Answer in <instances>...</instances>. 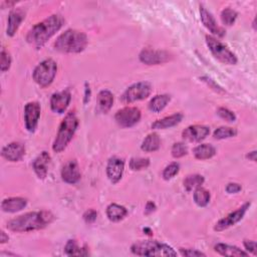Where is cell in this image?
Returning a JSON list of instances; mask_svg holds the SVG:
<instances>
[{
    "mask_svg": "<svg viewBox=\"0 0 257 257\" xmlns=\"http://www.w3.org/2000/svg\"><path fill=\"white\" fill-rule=\"evenodd\" d=\"M87 42V36L83 31L67 29L56 38L54 47L63 53H79L85 49Z\"/></svg>",
    "mask_w": 257,
    "mask_h": 257,
    "instance_id": "obj_3",
    "label": "cell"
},
{
    "mask_svg": "<svg viewBox=\"0 0 257 257\" xmlns=\"http://www.w3.org/2000/svg\"><path fill=\"white\" fill-rule=\"evenodd\" d=\"M113 103V94L107 89H102L97 94V110L106 113Z\"/></svg>",
    "mask_w": 257,
    "mask_h": 257,
    "instance_id": "obj_24",
    "label": "cell"
},
{
    "mask_svg": "<svg viewBox=\"0 0 257 257\" xmlns=\"http://www.w3.org/2000/svg\"><path fill=\"white\" fill-rule=\"evenodd\" d=\"M251 203L250 202H246L244 203L241 207H239L238 209H236L235 211L229 213L226 217L220 219L214 226V230L217 231V232H221V231H224L232 226H234L235 224H237L238 222H240L245 213L247 212V210L249 209Z\"/></svg>",
    "mask_w": 257,
    "mask_h": 257,
    "instance_id": "obj_10",
    "label": "cell"
},
{
    "mask_svg": "<svg viewBox=\"0 0 257 257\" xmlns=\"http://www.w3.org/2000/svg\"><path fill=\"white\" fill-rule=\"evenodd\" d=\"M77 126L78 118L74 111L67 112L61 123L59 124L56 137L52 144V150L55 153H61L66 149V147L72 140Z\"/></svg>",
    "mask_w": 257,
    "mask_h": 257,
    "instance_id": "obj_4",
    "label": "cell"
},
{
    "mask_svg": "<svg viewBox=\"0 0 257 257\" xmlns=\"http://www.w3.org/2000/svg\"><path fill=\"white\" fill-rule=\"evenodd\" d=\"M56 72H57L56 62L53 59L48 58V59L41 61L34 68L32 77H33V80L39 86L47 87L53 82V80L56 76Z\"/></svg>",
    "mask_w": 257,
    "mask_h": 257,
    "instance_id": "obj_6",
    "label": "cell"
},
{
    "mask_svg": "<svg viewBox=\"0 0 257 257\" xmlns=\"http://www.w3.org/2000/svg\"><path fill=\"white\" fill-rule=\"evenodd\" d=\"M53 220L54 216L49 211L28 212L9 220L6 224V228L18 233L30 232L45 228L47 225L52 223Z\"/></svg>",
    "mask_w": 257,
    "mask_h": 257,
    "instance_id": "obj_2",
    "label": "cell"
},
{
    "mask_svg": "<svg viewBox=\"0 0 257 257\" xmlns=\"http://www.w3.org/2000/svg\"><path fill=\"white\" fill-rule=\"evenodd\" d=\"M2 157L9 162H18L25 155V147L19 142H13L6 145L1 151Z\"/></svg>",
    "mask_w": 257,
    "mask_h": 257,
    "instance_id": "obj_18",
    "label": "cell"
},
{
    "mask_svg": "<svg viewBox=\"0 0 257 257\" xmlns=\"http://www.w3.org/2000/svg\"><path fill=\"white\" fill-rule=\"evenodd\" d=\"M180 252L183 256L187 257H197V256H206L205 253L197 250V249H180Z\"/></svg>",
    "mask_w": 257,
    "mask_h": 257,
    "instance_id": "obj_40",
    "label": "cell"
},
{
    "mask_svg": "<svg viewBox=\"0 0 257 257\" xmlns=\"http://www.w3.org/2000/svg\"><path fill=\"white\" fill-rule=\"evenodd\" d=\"M127 215V210L125 207L111 203L106 207V216L111 222H119Z\"/></svg>",
    "mask_w": 257,
    "mask_h": 257,
    "instance_id": "obj_25",
    "label": "cell"
},
{
    "mask_svg": "<svg viewBox=\"0 0 257 257\" xmlns=\"http://www.w3.org/2000/svg\"><path fill=\"white\" fill-rule=\"evenodd\" d=\"M171 153H172L173 158H175V159L182 158L188 154V147L182 142L175 143L172 147Z\"/></svg>",
    "mask_w": 257,
    "mask_h": 257,
    "instance_id": "obj_36",
    "label": "cell"
},
{
    "mask_svg": "<svg viewBox=\"0 0 257 257\" xmlns=\"http://www.w3.org/2000/svg\"><path fill=\"white\" fill-rule=\"evenodd\" d=\"M237 130L235 127L230 126H219L214 131L213 137L216 140H225L229 138H233L237 135Z\"/></svg>",
    "mask_w": 257,
    "mask_h": 257,
    "instance_id": "obj_32",
    "label": "cell"
},
{
    "mask_svg": "<svg viewBox=\"0 0 257 257\" xmlns=\"http://www.w3.org/2000/svg\"><path fill=\"white\" fill-rule=\"evenodd\" d=\"M216 149L211 144H201L193 150V154L198 160H209L216 155Z\"/></svg>",
    "mask_w": 257,
    "mask_h": 257,
    "instance_id": "obj_27",
    "label": "cell"
},
{
    "mask_svg": "<svg viewBox=\"0 0 257 257\" xmlns=\"http://www.w3.org/2000/svg\"><path fill=\"white\" fill-rule=\"evenodd\" d=\"M203 81H205L211 88H213L215 91H217V92H222V91H224L223 89H222V87L221 86H219L213 79H211L210 77H208V76H203L202 78H201Z\"/></svg>",
    "mask_w": 257,
    "mask_h": 257,
    "instance_id": "obj_42",
    "label": "cell"
},
{
    "mask_svg": "<svg viewBox=\"0 0 257 257\" xmlns=\"http://www.w3.org/2000/svg\"><path fill=\"white\" fill-rule=\"evenodd\" d=\"M179 171H180V165L176 162L171 163L164 169V171L162 173V177L164 180L169 181V180L173 179L176 175H178Z\"/></svg>",
    "mask_w": 257,
    "mask_h": 257,
    "instance_id": "obj_35",
    "label": "cell"
},
{
    "mask_svg": "<svg viewBox=\"0 0 257 257\" xmlns=\"http://www.w3.org/2000/svg\"><path fill=\"white\" fill-rule=\"evenodd\" d=\"M40 104L37 101L27 102L24 106V121L25 127L28 132L33 133L38 123V119L40 116Z\"/></svg>",
    "mask_w": 257,
    "mask_h": 257,
    "instance_id": "obj_12",
    "label": "cell"
},
{
    "mask_svg": "<svg viewBox=\"0 0 257 257\" xmlns=\"http://www.w3.org/2000/svg\"><path fill=\"white\" fill-rule=\"evenodd\" d=\"M193 199H194V202L196 203L197 206L206 207L210 202L211 194L206 189H204L202 187H199V188L195 189Z\"/></svg>",
    "mask_w": 257,
    "mask_h": 257,
    "instance_id": "obj_31",
    "label": "cell"
},
{
    "mask_svg": "<svg viewBox=\"0 0 257 257\" xmlns=\"http://www.w3.org/2000/svg\"><path fill=\"white\" fill-rule=\"evenodd\" d=\"M140 61L147 65H157L168 62L172 59V54L165 50L155 49H143L139 54Z\"/></svg>",
    "mask_w": 257,
    "mask_h": 257,
    "instance_id": "obj_11",
    "label": "cell"
},
{
    "mask_svg": "<svg viewBox=\"0 0 257 257\" xmlns=\"http://www.w3.org/2000/svg\"><path fill=\"white\" fill-rule=\"evenodd\" d=\"M206 44L213 56L220 62L229 65H235L238 61L237 56L220 40L212 35H206Z\"/></svg>",
    "mask_w": 257,
    "mask_h": 257,
    "instance_id": "obj_7",
    "label": "cell"
},
{
    "mask_svg": "<svg viewBox=\"0 0 257 257\" xmlns=\"http://www.w3.org/2000/svg\"><path fill=\"white\" fill-rule=\"evenodd\" d=\"M141 116L142 113L138 107L125 106L116 111L114 119L121 127H131L140 121Z\"/></svg>",
    "mask_w": 257,
    "mask_h": 257,
    "instance_id": "obj_9",
    "label": "cell"
},
{
    "mask_svg": "<svg viewBox=\"0 0 257 257\" xmlns=\"http://www.w3.org/2000/svg\"><path fill=\"white\" fill-rule=\"evenodd\" d=\"M24 18H25V12L22 9H14L10 11L8 16L7 29H6V33L8 36L12 37L15 35Z\"/></svg>",
    "mask_w": 257,
    "mask_h": 257,
    "instance_id": "obj_20",
    "label": "cell"
},
{
    "mask_svg": "<svg viewBox=\"0 0 257 257\" xmlns=\"http://www.w3.org/2000/svg\"><path fill=\"white\" fill-rule=\"evenodd\" d=\"M97 218V212L93 209H88L83 214V220L86 224H92Z\"/></svg>",
    "mask_w": 257,
    "mask_h": 257,
    "instance_id": "obj_39",
    "label": "cell"
},
{
    "mask_svg": "<svg viewBox=\"0 0 257 257\" xmlns=\"http://www.w3.org/2000/svg\"><path fill=\"white\" fill-rule=\"evenodd\" d=\"M60 175L63 182L67 184H76L81 178V173L76 160H69L66 162L61 169Z\"/></svg>",
    "mask_w": 257,
    "mask_h": 257,
    "instance_id": "obj_16",
    "label": "cell"
},
{
    "mask_svg": "<svg viewBox=\"0 0 257 257\" xmlns=\"http://www.w3.org/2000/svg\"><path fill=\"white\" fill-rule=\"evenodd\" d=\"M214 250L222 255V256H231V257H246L249 255L248 252H245L243 250H241L240 248L233 246V245H229V244H224V243H218L214 246Z\"/></svg>",
    "mask_w": 257,
    "mask_h": 257,
    "instance_id": "obj_23",
    "label": "cell"
},
{
    "mask_svg": "<svg viewBox=\"0 0 257 257\" xmlns=\"http://www.w3.org/2000/svg\"><path fill=\"white\" fill-rule=\"evenodd\" d=\"M64 253L67 256H87L88 251L86 247H79L75 240H68L64 246Z\"/></svg>",
    "mask_w": 257,
    "mask_h": 257,
    "instance_id": "obj_29",
    "label": "cell"
},
{
    "mask_svg": "<svg viewBox=\"0 0 257 257\" xmlns=\"http://www.w3.org/2000/svg\"><path fill=\"white\" fill-rule=\"evenodd\" d=\"M124 161L118 157H111L107 161L106 165V176L112 184L118 183L123 174Z\"/></svg>",
    "mask_w": 257,
    "mask_h": 257,
    "instance_id": "obj_15",
    "label": "cell"
},
{
    "mask_svg": "<svg viewBox=\"0 0 257 257\" xmlns=\"http://www.w3.org/2000/svg\"><path fill=\"white\" fill-rule=\"evenodd\" d=\"M0 70L2 72H5L7 71L10 66H11V56L9 54V52H7L5 49H2L1 50V53H0Z\"/></svg>",
    "mask_w": 257,
    "mask_h": 257,
    "instance_id": "obj_38",
    "label": "cell"
},
{
    "mask_svg": "<svg viewBox=\"0 0 257 257\" xmlns=\"http://www.w3.org/2000/svg\"><path fill=\"white\" fill-rule=\"evenodd\" d=\"M150 166V159L148 158H132L130 161V168L133 171H142Z\"/></svg>",
    "mask_w": 257,
    "mask_h": 257,
    "instance_id": "obj_34",
    "label": "cell"
},
{
    "mask_svg": "<svg viewBox=\"0 0 257 257\" xmlns=\"http://www.w3.org/2000/svg\"><path fill=\"white\" fill-rule=\"evenodd\" d=\"M8 240H9L8 235H7L3 230H1V232H0V243H1V244H4V243H6Z\"/></svg>",
    "mask_w": 257,
    "mask_h": 257,
    "instance_id": "obj_45",
    "label": "cell"
},
{
    "mask_svg": "<svg viewBox=\"0 0 257 257\" xmlns=\"http://www.w3.org/2000/svg\"><path fill=\"white\" fill-rule=\"evenodd\" d=\"M205 179L202 175L199 174H193V175H189L185 178L183 184H184V188L187 192H191L192 190H195L199 187H202V185L204 184Z\"/></svg>",
    "mask_w": 257,
    "mask_h": 257,
    "instance_id": "obj_30",
    "label": "cell"
},
{
    "mask_svg": "<svg viewBox=\"0 0 257 257\" xmlns=\"http://www.w3.org/2000/svg\"><path fill=\"white\" fill-rule=\"evenodd\" d=\"M210 134V127L203 124H193L186 127L183 133L182 137L185 141L191 143H198L206 139Z\"/></svg>",
    "mask_w": 257,
    "mask_h": 257,
    "instance_id": "obj_14",
    "label": "cell"
},
{
    "mask_svg": "<svg viewBox=\"0 0 257 257\" xmlns=\"http://www.w3.org/2000/svg\"><path fill=\"white\" fill-rule=\"evenodd\" d=\"M183 117H184V115L181 112L173 113L169 116H166V117H163L161 119L154 121L152 123V128L153 130H166L169 127H173V126L179 124L182 121Z\"/></svg>",
    "mask_w": 257,
    "mask_h": 257,
    "instance_id": "obj_22",
    "label": "cell"
},
{
    "mask_svg": "<svg viewBox=\"0 0 257 257\" xmlns=\"http://www.w3.org/2000/svg\"><path fill=\"white\" fill-rule=\"evenodd\" d=\"M71 100V93L69 89H63L55 92L50 98V108L55 113H63L68 107Z\"/></svg>",
    "mask_w": 257,
    "mask_h": 257,
    "instance_id": "obj_13",
    "label": "cell"
},
{
    "mask_svg": "<svg viewBox=\"0 0 257 257\" xmlns=\"http://www.w3.org/2000/svg\"><path fill=\"white\" fill-rule=\"evenodd\" d=\"M152 92V85L150 82L141 81L128 86L120 96L122 103H132L135 101L143 100L150 96Z\"/></svg>",
    "mask_w": 257,
    "mask_h": 257,
    "instance_id": "obj_8",
    "label": "cell"
},
{
    "mask_svg": "<svg viewBox=\"0 0 257 257\" xmlns=\"http://www.w3.org/2000/svg\"><path fill=\"white\" fill-rule=\"evenodd\" d=\"M27 206V199L23 197H10L1 203V209L6 213H16Z\"/></svg>",
    "mask_w": 257,
    "mask_h": 257,
    "instance_id": "obj_21",
    "label": "cell"
},
{
    "mask_svg": "<svg viewBox=\"0 0 257 257\" xmlns=\"http://www.w3.org/2000/svg\"><path fill=\"white\" fill-rule=\"evenodd\" d=\"M64 19L60 14H52L29 29L26 34V41L39 49L62 27Z\"/></svg>",
    "mask_w": 257,
    "mask_h": 257,
    "instance_id": "obj_1",
    "label": "cell"
},
{
    "mask_svg": "<svg viewBox=\"0 0 257 257\" xmlns=\"http://www.w3.org/2000/svg\"><path fill=\"white\" fill-rule=\"evenodd\" d=\"M237 16H238V13L235 10L231 8H225L221 12V21L224 25L231 26L235 23Z\"/></svg>",
    "mask_w": 257,
    "mask_h": 257,
    "instance_id": "obj_33",
    "label": "cell"
},
{
    "mask_svg": "<svg viewBox=\"0 0 257 257\" xmlns=\"http://www.w3.org/2000/svg\"><path fill=\"white\" fill-rule=\"evenodd\" d=\"M161 147V139L157 133H151L149 134L143 141L141 145L142 151L146 153H152L156 152Z\"/></svg>",
    "mask_w": 257,
    "mask_h": 257,
    "instance_id": "obj_26",
    "label": "cell"
},
{
    "mask_svg": "<svg viewBox=\"0 0 257 257\" xmlns=\"http://www.w3.org/2000/svg\"><path fill=\"white\" fill-rule=\"evenodd\" d=\"M256 151H252V152H249L247 155H246V158L249 159V161H252V162H256Z\"/></svg>",
    "mask_w": 257,
    "mask_h": 257,
    "instance_id": "obj_46",
    "label": "cell"
},
{
    "mask_svg": "<svg viewBox=\"0 0 257 257\" xmlns=\"http://www.w3.org/2000/svg\"><path fill=\"white\" fill-rule=\"evenodd\" d=\"M200 18L204 26L217 37H223L225 35V30L218 25L214 16L203 6L200 5Z\"/></svg>",
    "mask_w": 257,
    "mask_h": 257,
    "instance_id": "obj_17",
    "label": "cell"
},
{
    "mask_svg": "<svg viewBox=\"0 0 257 257\" xmlns=\"http://www.w3.org/2000/svg\"><path fill=\"white\" fill-rule=\"evenodd\" d=\"M50 155L47 152H42L40 155L37 156V158L33 161V170L38 177V179L43 180L47 176L48 172V166L50 164Z\"/></svg>",
    "mask_w": 257,
    "mask_h": 257,
    "instance_id": "obj_19",
    "label": "cell"
},
{
    "mask_svg": "<svg viewBox=\"0 0 257 257\" xmlns=\"http://www.w3.org/2000/svg\"><path fill=\"white\" fill-rule=\"evenodd\" d=\"M243 245L248 253H252L253 255H256L257 249H256V242L254 240H244Z\"/></svg>",
    "mask_w": 257,
    "mask_h": 257,
    "instance_id": "obj_41",
    "label": "cell"
},
{
    "mask_svg": "<svg viewBox=\"0 0 257 257\" xmlns=\"http://www.w3.org/2000/svg\"><path fill=\"white\" fill-rule=\"evenodd\" d=\"M156 204L154 203V202H152V201H149L147 204H146V207H145V214L146 215H150V214H152L153 212H155V210H156Z\"/></svg>",
    "mask_w": 257,
    "mask_h": 257,
    "instance_id": "obj_44",
    "label": "cell"
},
{
    "mask_svg": "<svg viewBox=\"0 0 257 257\" xmlns=\"http://www.w3.org/2000/svg\"><path fill=\"white\" fill-rule=\"evenodd\" d=\"M133 254L138 256H177V252L168 244L158 240H140L131 246Z\"/></svg>",
    "mask_w": 257,
    "mask_h": 257,
    "instance_id": "obj_5",
    "label": "cell"
},
{
    "mask_svg": "<svg viewBox=\"0 0 257 257\" xmlns=\"http://www.w3.org/2000/svg\"><path fill=\"white\" fill-rule=\"evenodd\" d=\"M242 190V187L238 183H229L226 186V192L228 194H236Z\"/></svg>",
    "mask_w": 257,
    "mask_h": 257,
    "instance_id": "obj_43",
    "label": "cell"
},
{
    "mask_svg": "<svg viewBox=\"0 0 257 257\" xmlns=\"http://www.w3.org/2000/svg\"><path fill=\"white\" fill-rule=\"evenodd\" d=\"M217 114L222 118V119H224V120H226V121H228V122H233V121H235L236 120V114L232 111V110H230L229 108H227V107H223V106H221V107H219L218 109H217Z\"/></svg>",
    "mask_w": 257,
    "mask_h": 257,
    "instance_id": "obj_37",
    "label": "cell"
},
{
    "mask_svg": "<svg viewBox=\"0 0 257 257\" xmlns=\"http://www.w3.org/2000/svg\"><path fill=\"white\" fill-rule=\"evenodd\" d=\"M170 100L171 96L169 94L155 95L149 102V109L153 112H160L167 106Z\"/></svg>",
    "mask_w": 257,
    "mask_h": 257,
    "instance_id": "obj_28",
    "label": "cell"
}]
</instances>
